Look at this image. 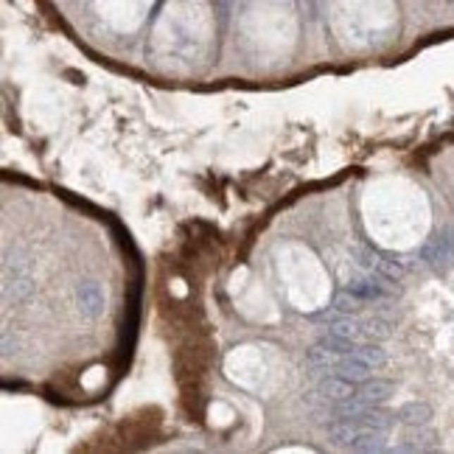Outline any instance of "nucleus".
<instances>
[{"label": "nucleus", "instance_id": "nucleus-11", "mask_svg": "<svg viewBox=\"0 0 454 454\" xmlns=\"http://www.w3.org/2000/svg\"><path fill=\"white\" fill-rule=\"evenodd\" d=\"M362 334H364L367 342H381L390 337V326L384 320H379V317H370V320L362 323Z\"/></svg>", "mask_w": 454, "mask_h": 454}, {"label": "nucleus", "instance_id": "nucleus-9", "mask_svg": "<svg viewBox=\"0 0 454 454\" xmlns=\"http://www.w3.org/2000/svg\"><path fill=\"white\" fill-rule=\"evenodd\" d=\"M348 289L353 295H359L362 300H379V297H384L381 283H376L370 278H353V281H348Z\"/></svg>", "mask_w": 454, "mask_h": 454}, {"label": "nucleus", "instance_id": "nucleus-7", "mask_svg": "<svg viewBox=\"0 0 454 454\" xmlns=\"http://www.w3.org/2000/svg\"><path fill=\"white\" fill-rule=\"evenodd\" d=\"M345 353H334V350H329V348H323L320 342L306 353V362H309V367H314V370H331L334 373V367H337V362H340Z\"/></svg>", "mask_w": 454, "mask_h": 454}, {"label": "nucleus", "instance_id": "nucleus-4", "mask_svg": "<svg viewBox=\"0 0 454 454\" xmlns=\"http://www.w3.org/2000/svg\"><path fill=\"white\" fill-rule=\"evenodd\" d=\"M317 395H320L323 401H329V404L345 401V398H350V395H353V381H348L345 376L331 373V376H326V379L317 384Z\"/></svg>", "mask_w": 454, "mask_h": 454}, {"label": "nucleus", "instance_id": "nucleus-6", "mask_svg": "<svg viewBox=\"0 0 454 454\" xmlns=\"http://www.w3.org/2000/svg\"><path fill=\"white\" fill-rule=\"evenodd\" d=\"M395 418H398L401 424H410V427H424V424H429L432 410H429V404H424V401H410V404H404V407L395 412Z\"/></svg>", "mask_w": 454, "mask_h": 454}, {"label": "nucleus", "instance_id": "nucleus-2", "mask_svg": "<svg viewBox=\"0 0 454 454\" xmlns=\"http://www.w3.org/2000/svg\"><path fill=\"white\" fill-rule=\"evenodd\" d=\"M421 261H427V264H429L432 269H438V272L449 269L454 264V233L452 230H443V233L432 235V238L424 244V250H421Z\"/></svg>", "mask_w": 454, "mask_h": 454}, {"label": "nucleus", "instance_id": "nucleus-10", "mask_svg": "<svg viewBox=\"0 0 454 454\" xmlns=\"http://www.w3.org/2000/svg\"><path fill=\"white\" fill-rule=\"evenodd\" d=\"M350 353H353L356 359H362L364 364H370V367H381V364H384V359H387V356H384V350H381L376 342H367V345H362V348H353Z\"/></svg>", "mask_w": 454, "mask_h": 454}, {"label": "nucleus", "instance_id": "nucleus-8", "mask_svg": "<svg viewBox=\"0 0 454 454\" xmlns=\"http://www.w3.org/2000/svg\"><path fill=\"white\" fill-rule=\"evenodd\" d=\"M364 303H367V300H362L359 295H353L350 289H345V292H337V295H334V306H331V309H334L337 314H345V317H356V314L362 312Z\"/></svg>", "mask_w": 454, "mask_h": 454}, {"label": "nucleus", "instance_id": "nucleus-5", "mask_svg": "<svg viewBox=\"0 0 454 454\" xmlns=\"http://www.w3.org/2000/svg\"><path fill=\"white\" fill-rule=\"evenodd\" d=\"M390 395H393V384H390V381H381V379L364 381V384H362V390H359V398H362V401H367V404H373V407L387 404V401H390Z\"/></svg>", "mask_w": 454, "mask_h": 454}, {"label": "nucleus", "instance_id": "nucleus-1", "mask_svg": "<svg viewBox=\"0 0 454 454\" xmlns=\"http://www.w3.org/2000/svg\"><path fill=\"white\" fill-rule=\"evenodd\" d=\"M31 292H34V278H31L28 264L6 255V261H3V297L11 303V300L31 297Z\"/></svg>", "mask_w": 454, "mask_h": 454}, {"label": "nucleus", "instance_id": "nucleus-3", "mask_svg": "<svg viewBox=\"0 0 454 454\" xmlns=\"http://www.w3.org/2000/svg\"><path fill=\"white\" fill-rule=\"evenodd\" d=\"M76 303H79V312L85 317H99L104 312L107 297H104V289L96 281H82L76 286Z\"/></svg>", "mask_w": 454, "mask_h": 454}]
</instances>
